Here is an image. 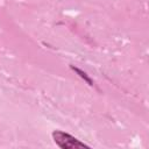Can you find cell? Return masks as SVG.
<instances>
[{
  "instance_id": "obj_1",
  "label": "cell",
  "mask_w": 149,
  "mask_h": 149,
  "mask_svg": "<svg viewBox=\"0 0 149 149\" xmlns=\"http://www.w3.org/2000/svg\"><path fill=\"white\" fill-rule=\"evenodd\" d=\"M52 139L55 143L61 149H78V148H90V146L85 144L84 142H80L74 136L64 133L62 130H54L52 132Z\"/></svg>"
},
{
  "instance_id": "obj_2",
  "label": "cell",
  "mask_w": 149,
  "mask_h": 149,
  "mask_svg": "<svg viewBox=\"0 0 149 149\" xmlns=\"http://www.w3.org/2000/svg\"><path fill=\"white\" fill-rule=\"evenodd\" d=\"M70 68H71V69H72V70H73V71H74L81 79H84L90 86H93V80L88 77V74H87L85 71H83V70H80V69H78V68H76V66H73V65H70Z\"/></svg>"
}]
</instances>
